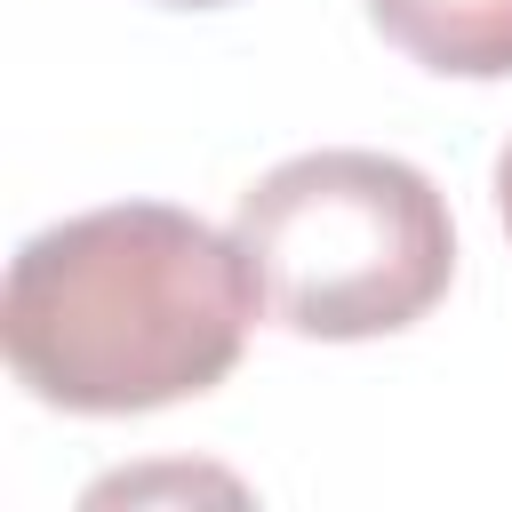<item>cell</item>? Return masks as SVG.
Segmentation results:
<instances>
[{"label":"cell","mask_w":512,"mask_h":512,"mask_svg":"<svg viewBox=\"0 0 512 512\" xmlns=\"http://www.w3.org/2000/svg\"><path fill=\"white\" fill-rule=\"evenodd\" d=\"M368 16L424 72H456V80L512 72V0H368Z\"/></svg>","instance_id":"cell-3"},{"label":"cell","mask_w":512,"mask_h":512,"mask_svg":"<svg viewBox=\"0 0 512 512\" xmlns=\"http://www.w3.org/2000/svg\"><path fill=\"white\" fill-rule=\"evenodd\" d=\"M496 208H504V232H512V144H504V160H496Z\"/></svg>","instance_id":"cell-4"},{"label":"cell","mask_w":512,"mask_h":512,"mask_svg":"<svg viewBox=\"0 0 512 512\" xmlns=\"http://www.w3.org/2000/svg\"><path fill=\"white\" fill-rule=\"evenodd\" d=\"M264 312L232 232L168 200H120L32 232L0 288V344L32 400L136 416L240 368Z\"/></svg>","instance_id":"cell-1"},{"label":"cell","mask_w":512,"mask_h":512,"mask_svg":"<svg viewBox=\"0 0 512 512\" xmlns=\"http://www.w3.org/2000/svg\"><path fill=\"white\" fill-rule=\"evenodd\" d=\"M232 240L288 336L360 344L424 320L456 272V224L392 152H296L240 192Z\"/></svg>","instance_id":"cell-2"},{"label":"cell","mask_w":512,"mask_h":512,"mask_svg":"<svg viewBox=\"0 0 512 512\" xmlns=\"http://www.w3.org/2000/svg\"><path fill=\"white\" fill-rule=\"evenodd\" d=\"M168 8H216V0H168Z\"/></svg>","instance_id":"cell-5"}]
</instances>
